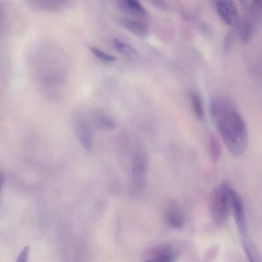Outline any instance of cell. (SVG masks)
<instances>
[{
  "mask_svg": "<svg viewBox=\"0 0 262 262\" xmlns=\"http://www.w3.org/2000/svg\"><path fill=\"white\" fill-rule=\"evenodd\" d=\"M209 108L213 123L227 148L234 155L243 154L248 146V131L234 104L228 98L217 95L211 99Z\"/></svg>",
  "mask_w": 262,
  "mask_h": 262,
  "instance_id": "cell-1",
  "label": "cell"
},
{
  "mask_svg": "<svg viewBox=\"0 0 262 262\" xmlns=\"http://www.w3.org/2000/svg\"><path fill=\"white\" fill-rule=\"evenodd\" d=\"M232 189L228 182L224 181L213 192L210 202V212L213 220L217 224H223L229 218Z\"/></svg>",
  "mask_w": 262,
  "mask_h": 262,
  "instance_id": "cell-2",
  "label": "cell"
},
{
  "mask_svg": "<svg viewBox=\"0 0 262 262\" xmlns=\"http://www.w3.org/2000/svg\"><path fill=\"white\" fill-rule=\"evenodd\" d=\"M133 177L135 189L141 191L145 188L148 166L147 154L143 151L136 153L133 158Z\"/></svg>",
  "mask_w": 262,
  "mask_h": 262,
  "instance_id": "cell-3",
  "label": "cell"
},
{
  "mask_svg": "<svg viewBox=\"0 0 262 262\" xmlns=\"http://www.w3.org/2000/svg\"><path fill=\"white\" fill-rule=\"evenodd\" d=\"M231 211L242 238L249 237L243 202L239 194L233 188L231 192Z\"/></svg>",
  "mask_w": 262,
  "mask_h": 262,
  "instance_id": "cell-4",
  "label": "cell"
},
{
  "mask_svg": "<svg viewBox=\"0 0 262 262\" xmlns=\"http://www.w3.org/2000/svg\"><path fill=\"white\" fill-rule=\"evenodd\" d=\"M215 6L223 21L231 26L237 25L239 21L238 11L232 0H216Z\"/></svg>",
  "mask_w": 262,
  "mask_h": 262,
  "instance_id": "cell-5",
  "label": "cell"
},
{
  "mask_svg": "<svg viewBox=\"0 0 262 262\" xmlns=\"http://www.w3.org/2000/svg\"><path fill=\"white\" fill-rule=\"evenodd\" d=\"M165 218L171 229L176 231H181L183 229L184 216L181 208L175 202H171L167 206Z\"/></svg>",
  "mask_w": 262,
  "mask_h": 262,
  "instance_id": "cell-6",
  "label": "cell"
},
{
  "mask_svg": "<svg viewBox=\"0 0 262 262\" xmlns=\"http://www.w3.org/2000/svg\"><path fill=\"white\" fill-rule=\"evenodd\" d=\"M179 253L177 249L171 246L157 247L150 253L148 261L159 262H173L177 261Z\"/></svg>",
  "mask_w": 262,
  "mask_h": 262,
  "instance_id": "cell-7",
  "label": "cell"
},
{
  "mask_svg": "<svg viewBox=\"0 0 262 262\" xmlns=\"http://www.w3.org/2000/svg\"><path fill=\"white\" fill-rule=\"evenodd\" d=\"M76 135L84 148L89 151L92 148V134L88 124L84 120L78 121L75 125Z\"/></svg>",
  "mask_w": 262,
  "mask_h": 262,
  "instance_id": "cell-8",
  "label": "cell"
},
{
  "mask_svg": "<svg viewBox=\"0 0 262 262\" xmlns=\"http://www.w3.org/2000/svg\"><path fill=\"white\" fill-rule=\"evenodd\" d=\"M119 9L125 13L137 17L146 16V11L139 0H118Z\"/></svg>",
  "mask_w": 262,
  "mask_h": 262,
  "instance_id": "cell-9",
  "label": "cell"
},
{
  "mask_svg": "<svg viewBox=\"0 0 262 262\" xmlns=\"http://www.w3.org/2000/svg\"><path fill=\"white\" fill-rule=\"evenodd\" d=\"M119 21L122 26H123L136 36L139 38H145L148 36L149 33L148 27L143 22L126 17H121Z\"/></svg>",
  "mask_w": 262,
  "mask_h": 262,
  "instance_id": "cell-10",
  "label": "cell"
},
{
  "mask_svg": "<svg viewBox=\"0 0 262 262\" xmlns=\"http://www.w3.org/2000/svg\"><path fill=\"white\" fill-rule=\"evenodd\" d=\"M190 102L195 118L199 121L202 120L204 117V111L202 100L199 94L196 92H191Z\"/></svg>",
  "mask_w": 262,
  "mask_h": 262,
  "instance_id": "cell-11",
  "label": "cell"
},
{
  "mask_svg": "<svg viewBox=\"0 0 262 262\" xmlns=\"http://www.w3.org/2000/svg\"><path fill=\"white\" fill-rule=\"evenodd\" d=\"M242 243L244 251L250 261L252 262H260V257L257 249L249 237L243 238Z\"/></svg>",
  "mask_w": 262,
  "mask_h": 262,
  "instance_id": "cell-12",
  "label": "cell"
},
{
  "mask_svg": "<svg viewBox=\"0 0 262 262\" xmlns=\"http://www.w3.org/2000/svg\"><path fill=\"white\" fill-rule=\"evenodd\" d=\"M97 127L104 131H112L116 127V124L113 119L106 114L100 113L95 118Z\"/></svg>",
  "mask_w": 262,
  "mask_h": 262,
  "instance_id": "cell-13",
  "label": "cell"
},
{
  "mask_svg": "<svg viewBox=\"0 0 262 262\" xmlns=\"http://www.w3.org/2000/svg\"><path fill=\"white\" fill-rule=\"evenodd\" d=\"M114 46L115 48L122 55L129 57H135L137 55V52L135 48L118 39L114 40Z\"/></svg>",
  "mask_w": 262,
  "mask_h": 262,
  "instance_id": "cell-14",
  "label": "cell"
},
{
  "mask_svg": "<svg viewBox=\"0 0 262 262\" xmlns=\"http://www.w3.org/2000/svg\"><path fill=\"white\" fill-rule=\"evenodd\" d=\"M209 147L212 159L214 162H217L220 159L221 154V147L219 139L212 135L209 140Z\"/></svg>",
  "mask_w": 262,
  "mask_h": 262,
  "instance_id": "cell-15",
  "label": "cell"
},
{
  "mask_svg": "<svg viewBox=\"0 0 262 262\" xmlns=\"http://www.w3.org/2000/svg\"><path fill=\"white\" fill-rule=\"evenodd\" d=\"M254 25L250 20H246L242 25L240 37L243 43L247 44L253 36Z\"/></svg>",
  "mask_w": 262,
  "mask_h": 262,
  "instance_id": "cell-16",
  "label": "cell"
},
{
  "mask_svg": "<svg viewBox=\"0 0 262 262\" xmlns=\"http://www.w3.org/2000/svg\"><path fill=\"white\" fill-rule=\"evenodd\" d=\"M90 50L96 57L102 61L112 62L116 60L114 57L105 53L97 48L92 47Z\"/></svg>",
  "mask_w": 262,
  "mask_h": 262,
  "instance_id": "cell-17",
  "label": "cell"
},
{
  "mask_svg": "<svg viewBox=\"0 0 262 262\" xmlns=\"http://www.w3.org/2000/svg\"><path fill=\"white\" fill-rule=\"evenodd\" d=\"M252 12L254 14V18H257L260 15L262 10V0H252L251 4Z\"/></svg>",
  "mask_w": 262,
  "mask_h": 262,
  "instance_id": "cell-18",
  "label": "cell"
},
{
  "mask_svg": "<svg viewBox=\"0 0 262 262\" xmlns=\"http://www.w3.org/2000/svg\"><path fill=\"white\" fill-rule=\"evenodd\" d=\"M6 22V13L4 8L1 1H0V32L4 29Z\"/></svg>",
  "mask_w": 262,
  "mask_h": 262,
  "instance_id": "cell-19",
  "label": "cell"
},
{
  "mask_svg": "<svg viewBox=\"0 0 262 262\" xmlns=\"http://www.w3.org/2000/svg\"><path fill=\"white\" fill-rule=\"evenodd\" d=\"M233 43V35L232 32L229 33L226 36L224 43V50L228 52L231 48Z\"/></svg>",
  "mask_w": 262,
  "mask_h": 262,
  "instance_id": "cell-20",
  "label": "cell"
},
{
  "mask_svg": "<svg viewBox=\"0 0 262 262\" xmlns=\"http://www.w3.org/2000/svg\"><path fill=\"white\" fill-rule=\"evenodd\" d=\"M29 254V248L26 247L22 252L20 253L16 260V262H28Z\"/></svg>",
  "mask_w": 262,
  "mask_h": 262,
  "instance_id": "cell-21",
  "label": "cell"
},
{
  "mask_svg": "<svg viewBox=\"0 0 262 262\" xmlns=\"http://www.w3.org/2000/svg\"><path fill=\"white\" fill-rule=\"evenodd\" d=\"M240 4L244 10H247L249 8V0H239Z\"/></svg>",
  "mask_w": 262,
  "mask_h": 262,
  "instance_id": "cell-22",
  "label": "cell"
},
{
  "mask_svg": "<svg viewBox=\"0 0 262 262\" xmlns=\"http://www.w3.org/2000/svg\"><path fill=\"white\" fill-rule=\"evenodd\" d=\"M4 172L2 170V169L0 168V192H1V190L3 185V181H4Z\"/></svg>",
  "mask_w": 262,
  "mask_h": 262,
  "instance_id": "cell-23",
  "label": "cell"
}]
</instances>
